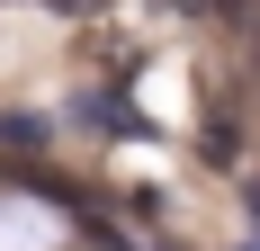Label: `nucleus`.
<instances>
[{
	"instance_id": "3",
	"label": "nucleus",
	"mask_w": 260,
	"mask_h": 251,
	"mask_svg": "<svg viewBox=\"0 0 260 251\" xmlns=\"http://www.w3.org/2000/svg\"><path fill=\"white\" fill-rule=\"evenodd\" d=\"M251 225H260V189H251Z\"/></svg>"
},
{
	"instance_id": "2",
	"label": "nucleus",
	"mask_w": 260,
	"mask_h": 251,
	"mask_svg": "<svg viewBox=\"0 0 260 251\" xmlns=\"http://www.w3.org/2000/svg\"><path fill=\"white\" fill-rule=\"evenodd\" d=\"M63 9H99V0H63Z\"/></svg>"
},
{
	"instance_id": "1",
	"label": "nucleus",
	"mask_w": 260,
	"mask_h": 251,
	"mask_svg": "<svg viewBox=\"0 0 260 251\" xmlns=\"http://www.w3.org/2000/svg\"><path fill=\"white\" fill-rule=\"evenodd\" d=\"M0 144H18V152H36V144H45V125H36V117H0Z\"/></svg>"
}]
</instances>
